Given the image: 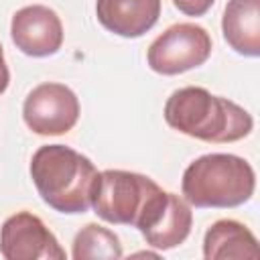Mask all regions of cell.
I'll return each mask as SVG.
<instances>
[{"label":"cell","mask_w":260,"mask_h":260,"mask_svg":"<svg viewBox=\"0 0 260 260\" xmlns=\"http://www.w3.org/2000/svg\"><path fill=\"white\" fill-rule=\"evenodd\" d=\"M162 114L173 130L215 144L242 140L254 128L248 110L197 85L175 89L169 95Z\"/></svg>","instance_id":"1"},{"label":"cell","mask_w":260,"mask_h":260,"mask_svg":"<svg viewBox=\"0 0 260 260\" xmlns=\"http://www.w3.org/2000/svg\"><path fill=\"white\" fill-rule=\"evenodd\" d=\"M225 43L244 57L260 55V0H228L221 14Z\"/></svg>","instance_id":"11"},{"label":"cell","mask_w":260,"mask_h":260,"mask_svg":"<svg viewBox=\"0 0 260 260\" xmlns=\"http://www.w3.org/2000/svg\"><path fill=\"white\" fill-rule=\"evenodd\" d=\"M160 187L146 175L106 169L95 175L91 187V207L98 217L114 225H136L148 199Z\"/></svg>","instance_id":"4"},{"label":"cell","mask_w":260,"mask_h":260,"mask_svg":"<svg viewBox=\"0 0 260 260\" xmlns=\"http://www.w3.org/2000/svg\"><path fill=\"white\" fill-rule=\"evenodd\" d=\"M22 120L39 136L67 134L79 120V100L65 83H39L24 98Z\"/></svg>","instance_id":"6"},{"label":"cell","mask_w":260,"mask_h":260,"mask_svg":"<svg viewBox=\"0 0 260 260\" xmlns=\"http://www.w3.org/2000/svg\"><path fill=\"white\" fill-rule=\"evenodd\" d=\"M10 83V71H8V65L4 61V51H2V45H0V95L6 91Z\"/></svg>","instance_id":"15"},{"label":"cell","mask_w":260,"mask_h":260,"mask_svg":"<svg viewBox=\"0 0 260 260\" xmlns=\"http://www.w3.org/2000/svg\"><path fill=\"white\" fill-rule=\"evenodd\" d=\"M71 256L75 260H114L122 258V244L112 230L100 223H87L75 234Z\"/></svg>","instance_id":"13"},{"label":"cell","mask_w":260,"mask_h":260,"mask_svg":"<svg viewBox=\"0 0 260 260\" xmlns=\"http://www.w3.org/2000/svg\"><path fill=\"white\" fill-rule=\"evenodd\" d=\"M100 24L122 39H138L160 16V0H95Z\"/></svg>","instance_id":"10"},{"label":"cell","mask_w":260,"mask_h":260,"mask_svg":"<svg viewBox=\"0 0 260 260\" xmlns=\"http://www.w3.org/2000/svg\"><path fill=\"white\" fill-rule=\"evenodd\" d=\"M10 39L28 57H51L63 45V22L53 8L28 4L12 14Z\"/></svg>","instance_id":"9"},{"label":"cell","mask_w":260,"mask_h":260,"mask_svg":"<svg viewBox=\"0 0 260 260\" xmlns=\"http://www.w3.org/2000/svg\"><path fill=\"white\" fill-rule=\"evenodd\" d=\"M256 189V173L252 165L228 152H209L193 162L183 173L181 191L189 205L228 209L244 205Z\"/></svg>","instance_id":"3"},{"label":"cell","mask_w":260,"mask_h":260,"mask_svg":"<svg viewBox=\"0 0 260 260\" xmlns=\"http://www.w3.org/2000/svg\"><path fill=\"white\" fill-rule=\"evenodd\" d=\"M30 179L41 199L59 213H85L91 207L95 165L65 144L39 146L30 158Z\"/></svg>","instance_id":"2"},{"label":"cell","mask_w":260,"mask_h":260,"mask_svg":"<svg viewBox=\"0 0 260 260\" xmlns=\"http://www.w3.org/2000/svg\"><path fill=\"white\" fill-rule=\"evenodd\" d=\"M211 49V37L203 26L195 22H177L150 43L146 61L158 75H179L203 65Z\"/></svg>","instance_id":"5"},{"label":"cell","mask_w":260,"mask_h":260,"mask_svg":"<svg viewBox=\"0 0 260 260\" xmlns=\"http://www.w3.org/2000/svg\"><path fill=\"white\" fill-rule=\"evenodd\" d=\"M203 256L205 260L258 258V240L244 223L236 219H217L205 232Z\"/></svg>","instance_id":"12"},{"label":"cell","mask_w":260,"mask_h":260,"mask_svg":"<svg viewBox=\"0 0 260 260\" xmlns=\"http://www.w3.org/2000/svg\"><path fill=\"white\" fill-rule=\"evenodd\" d=\"M175 8L187 16H203L211 10L215 0H173Z\"/></svg>","instance_id":"14"},{"label":"cell","mask_w":260,"mask_h":260,"mask_svg":"<svg viewBox=\"0 0 260 260\" xmlns=\"http://www.w3.org/2000/svg\"><path fill=\"white\" fill-rule=\"evenodd\" d=\"M193 225V211L185 197L158 189L142 209L136 230L148 246L156 250H173L181 246Z\"/></svg>","instance_id":"7"},{"label":"cell","mask_w":260,"mask_h":260,"mask_svg":"<svg viewBox=\"0 0 260 260\" xmlns=\"http://www.w3.org/2000/svg\"><path fill=\"white\" fill-rule=\"evenodd\" d=\"M0 254L6 260H65V250L30 211H16L0 228Z\"/></svg>","instance_id":"8"}]
</instances>
